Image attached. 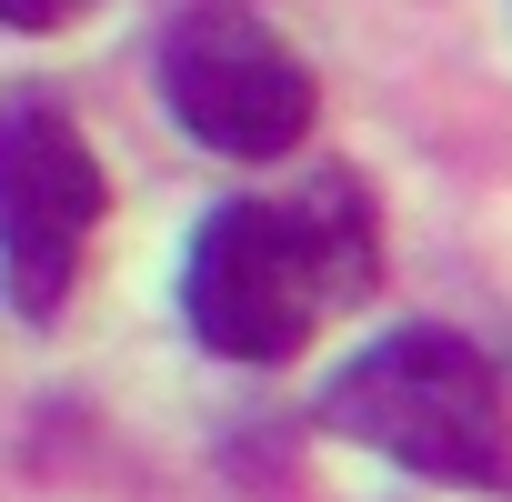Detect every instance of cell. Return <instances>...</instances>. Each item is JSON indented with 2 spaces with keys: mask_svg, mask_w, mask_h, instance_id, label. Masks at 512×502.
<instances>
[{
  "mask_svg": "<svg viewBox=\"0 0 512 502\" xmlns=\"http://www.w3.org/2000/svg\"><path fill=\"white\" fill-rule=\"evenodd\" d=\"M362 292H372V221L342 181L302 191V201L211 211L191 241V272H181V312L221 362H292Z\"/></svg>",
  "mask_w": 512,
  "mask_h": 502,
  "instance_id": "6da1fadb",
  "label": "cell"
},
{
  "mask_svg": "<svg viewBox=\"0 0 512 502\" xmlns=\"http://www.w3.org/2000/svg\"><path fill=\"white\" fill-rule=\"evenodd\" d=\"M322 432H342L402 472L462 482V492H512V392L442 322H412V332H382L372 352H352L322 382Z\"/></svg>",
  "mask_w": 512,
  "mask_h": 502,
  "instance_id": "7a4b0ae2",
  "label": "cell"
},
{
  "mask_svg": "<svg viewBox=\"0 0 512 502\" xmlns=\"http://www.w3.org/2000/svg\"><path fill=\"white\" fill-rule=\"evenodd\" d=\"M161 111L231 161H282L312 131V71L292 61L282 31H262L251 11H191L161 41Z\"/></svg>",
  "mask_w": 512,
  "mask_h": 502,
  "instance_id": "3957f363",
  "label": "cell"
},
{
  "mask_svg": "<svg viewBox=\"0 0 512 502\" xmlns=\"http://www.w3.org/2000/svg\"><path fill=\"white\" fill-rule=\"evenodd\" d=\"M101 201H111V181H101L91 141H81L61 111L21 101V111H11V151H0V262H11L21 322H51V312H61Z\"/></svg>",
  "mask_w": 512,
  "mask_h": 502,
  "instance_id": "277c9868",
  "label": "cell"
},
{
  "mask_svg": "<svg viewBox=\"0 0 512 502\" xmlns=\"http://www.w3.org/2000/svg\"><path fill=\"white\" fill-rule=\"evenodd\" d=\"M81 11V0H0V21H11V31H61Z\"/></svg>",
  "mask_w": 512,
  "mask_h": 502,
  "instance_id": "5b68a950",
  "label": "cell"
}]
</instances>
